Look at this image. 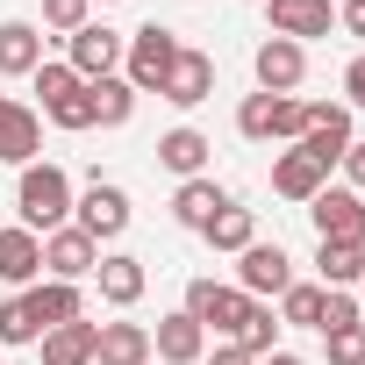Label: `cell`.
Here are the masks:
<instances>
[{"label":"cell","mask_w":365,"mask_h":365,"mask_svg":"<svg viewBox=\"0 0 365 365\" xmlns=\"http://www.w3.org/2000/svg\"><path fill=\"white\" fill-rule=\"evenodd\" d=\"M322 179H329V172H322L308 150H287V158L272 165V194H279V201H315Z\"/></svg>","instance_id":"7402d4cb"},{"label":"cell","mask_w":365,"mask_h":365,"mask_svg":"<svg viewBox=\"0 0 365 365\" xmlns=\"http://www.w3.org/2000/svg\"><path fill=\"white\" fill-rule=\"evenodd\" d=\"M29 79H36V93H43V108H58L65 93H79V86H86V79H79L72 65H36Z\"/></svg>","instance_id":"f546056e"},{"label":"cell","mask_w":365,"mask_h":365,"mask_svg":"<svg viewBox=\"0 0 365 365\" xmlns=\"http://www.w3.org/2000/svg\"><path fill=\"white\" fill-rule=\"evenodd\" d=\"M36 65H43V29H36V22H0V72L22 79V72H36Z\"/></svg>","instance_id":"603a6c76"},{"label":"cell","mask_w":365,"mask_h":365,"mask_svg":"<svg viewBox=\"0 0 365 365\" xmlns=\"http://www.w3.org/2000/svg\"><path fill=\"white\" fill-rule=\"evenodd\" d=\"M43 265H51V279H72V287H79V279L101 265V244H93L79 222H65V230L43 237Z\"/></svg>","instance_id":"9c48e42d"},{"label":"cell","mask_w":365,"mask_h":365,"mask_svg":"<svg viewBox=\"0 0 365 365\" xmlns=\"http://www.w3.org/2000/svg\"><path fill=\"white\" fill-rule=\"evenodd\" d=\"M15 208H22V230H65L72 215V179L58 165H22V187H15Z\"/></svg>","instance_id":"6da1fadb"},{"label":"cell","mask_w":365,"mask_h":365,"mask_svg":"<svg viewBox=\"0 0 365 365\" xmlns=\"http://www.w3.org/2000/svg\"><path fill=\"white\" fill-rule=\"evenodd\" d=\"M344 93H351L344 108H365V58H351V65H344Z\"/></svg>","instance_id":"d590c367"},{"label":"cell","mask_w":365,"mask_h":365,"mask_svg":"<svg viewBox=\"0 0 365 365\" xmlns=\"http://www.w3.org/2000/svg\"><path fill=\"white\" fill-rule=\"evenodd\" d=\"M329 0H272V36L287 43H308V36H329Z\"/></svg>","instance_id":"d6986e66"},{"label":"cell","mask_w":365,"mask_h":365,"mask_svg":"<svg viewBox=\"0 0 365 365\" xmlns=\"http://www.w3.org/2000/svg\"><path fill=\"white\" fill-rule=\"evenodd\" d=\"M36 150H43V122H36V108H22V101L0 93V158H8V165H36Z\"/></svg>","instance_id":"7c38bea8"},{"label":"cell","mask_w":365,"mask_h":365,"mask_svg":"<svg viewBox=\"0 0 365 365\" xmlns=\"http://www.w3.org/2000/svg\"><path fill=\"white\" fill-rule=\"evenodd\" d=\"M208 365H258V358H244V351H237V344H222V351H215V358H208Z\"/></svg>","instance_id":"f35d334b"},{"label":"cell","mask_w":365,"mask_h":365,"mask_svg":"<svg viewBox=\"0 0 365 365\" xmlns=\"http://www.w3.org/2000/svg\"><path fill=\"white\" fill-rule=\"evenodd\" d=\"M93 336L101 322H65V329H43V365H93Z\"/></svg>","instance_id":"cb8c5ba5"},{"label":"cell","mask_w":365,"mask_h":365,"mask_svg":"<svg viewBox=\"0 0 365 365\" xmlns=\"http://www.w3.org/2000/svg\"><path fill=\"white\" fill-rule=\"evenodd\" d=\"M336 22H344L351 36H365V0H344V8H336Z\"/></svg>","instance_id":"8d00e7d4"},{"label":"cell","mask_w":365,"mask_h":365,"mask_svg":"<svg viewBox=\"0 0 365 365\" xmlns=\"http://www.w3.org/2000/svg\"><path fill=\"white\" fill-rule=\"evenodd\" d=\"M158 93H165L172 108H201V101L215 93V58H208V51H179Z\"/></svg>","instance_id":"30bf717a"},{"label":"cell","mask_w":365,"mask_h":365,"mask_svg":"<svg viewBox=\"0 0 365 365\" xmlns=\"http://www.w3.org/2000/svg\"><path fill=\"white\" fill-rule=\"evenodd\" d=\"M65 43H72V58H65V65H72V72H79L86 86H93V79H115V72H122V36H115V29L86 22V29H72Z\"/></svg>","instance_id":"ba28073f"},{"label":"cell","mask_w":365,"mask_h":365,"mask_svg":"<svg viewBox=\"0 0 365 365\" xmlns=\"http://www.w3.org/2000/svg\"><path fill=\"white\" fill-rule=\"evenodd\" d=\"M329 365H365V322L329 329Z\"/></svg>","instance_id":"836d02e7"},{"label":"cell","mask_w":365,"mask_h":365,"mask_svg":"<svg viewBox=\"0 0 365 365\" xmlns=\"http://www.w3.org/2000/svg\"><path fill=\"white\" fill-rule=\"evenodd\" d=\"M287 287H294V258H287L279 244H251V251H237V294L272 301V294H287Z\"/></svg>","instance_id":"52a82bcc"},{"label":"cell","mask_w":365,"mask_h":365,"mask_svg":"<svg viewBox=\"0 0 365 365\" xmlns=\"http://www.w3.org/2000/svg\"><path fill=\"white\" fill-rule=\"evenodd\" d=\"M344 172H351V194H358V187H365V143L344 150Z\"/></svg>","instance_id":"74e56055"},{"label":"cell","mask_w":365,"mask_h":365,"mask_svg":"<svg viewBox=\"0 0 365 365\" xmlns=\"http://www.w3.org/2000/svg\"><path fill=\"white\" fill-rule=\"evenodd\" d=\"M208 150H215V143H208L201 129H165V136H158V165L179 172V179H201V172H208Z\"/></svg>","instance_id":"ffe728a7"},{"label":"cell","mask_w":365,"mask_h":365,"mask_svg":"<svg viewBox=\"0 0 365 365\" xmlns=\"http://www.w3.org/2000/svg\"><path fill=\"white\" fill-rule=\"evenodd\" d=\"M43 329L29 322V301L22 294H8V301H0V344H36Z\"/></svg>","instance_id":"f1b7e54d"},{"label":"cell","mask_w":365,"mask_h":365,"mask_svg":"<svg viewBox=\"0 0 365 365\" xmlns=\"http://www.w3.org/2000/svg\"><path fill=\"white\" fill-rule=\"evenodd\" d=\"M251 65H258V86H265V93H294V86L308 79V51L287 43V36H265Z\"/></svg>","instance_id":"8fae6325"},{"label":"cell","mask_w":365,"mask_h":365,"mask_svg":"<svg viewBox=\"0 0 365 365\" xmlns=\"http://www.w3.org/2000/svg\"><path fill=\"white\" fill-rule=\"evenodd\" d=\"M315 272H322V287H358L365 279V251L358 244H315Z\"/></svg>","instance_id":"484cf974"},{"label":"cell","mask_w":365,"mask_h":365,"mask_svg":"<svg viewBox=\"0 0 365 365\" xmlns=\"http://www.w3.org/2000/svg\"><path fill=\"white\" fill-rule=\"evenodd\" d=\"M279 315L294 329H322V287H287L279 294Z\"/></svg>","instance_id":"83f0119b"},{"label":"cell","mask_w":365,"mask_h":365,"mask_svg":"<svg viewBox=\"0 0 365 365\" xmlns=\"http://www.w3.org/2000/svg\"><path fill=\"white\" fill-rule=\"evenodd\" d=\"M294 150H308L322 172L344 165V150H351V108H344V101H308V129H301Z\"/></svg>","instance_id":"5b68a950"},{"label":"cell","mask_w":365,"mask_h":365,"mask_svg":"<svg viewBox=\"0 0 365 365\" xmlns=\"http://www.w3.org/2000/svg\"><path fill=\"white\" fill-rule=\"evenodd\" d=\"M172 58H179V36H172L165 22H143V29L122 43V79H129L136 93H158L165 72H172Z\"/></svg>","instance_id":"7a4b0ae2"},{"label":"cell","mask_w":365,"mask_h":365,"mask_svg":"<svg viewBox=\"0 0 365 365\" xmlns=\"http://www.w3.org/2000/svg\"><path fill=\"white\" fill-rule=\"evenodd\" d=\"M258 365H301V358H294V351H265Z\"/></svg>","instance_id":"ab89813d"},{"label":"cell","mask_w":365,"mask_h":365,"mask_svg":"<svg viewBox=\"0 0 365 365\" xmlns=\"http://www.w3.org/2000/svg\"><path fill=\"white\" fill-rule=\"evenodd\" d=\"M308 215H315V237H322V244H358V251H365V201H358L351 187H322V194L308 201Z\"/></svg>","instance_id":"8992f818"},{"label":"cell","mask_w":365,"mask_h":365,"mask_svg":"<svg viewBox=\"0 0 365 365\" xmlns=\"http://www.w3.org/2000/svg\"><path fill=\"white\" fill-rule=\"evenodd\" d=\"M150 351L165 358V365H201V351H208V329L179 308V315H165L158 329H150Z\"/></svg>","instance_id":"9a60e30c"},{"label":"cell","mask_w":365,"mask_h":365,"mask_svg":"<svg viewBox=\"0 0 365 365\" xmlns=\"http://www.w3.org/2000/svg\"><path fill=\"white\" fill-rule=\"evenodd\" d=\"M201 237H208L215 251H251V244H258V222H251V208H237V201H230V208H222Z\"/></svg>","instance_id":"4316f807"},{"label":"cell","mask_w":365,"mask_h":365,"mask_svg":"<svg viewBox=\"0 0 365 365\" xmlns=\"http://www.w3.org/2000/svg\"><path fill=\"white\" fill-rule=\"evenodd\" d=\"M43 22H51V29H65V36H72V29H86V0H43Z\"/></svg>","instance_id":"e575fe53"},{"label":"cell","mask_w":365,"mask_h":365,"mask_svg":"<svg viewBox=\"0 0 365 365\" xmlns=\"http://www.w3.org/2000/svg\"><path fill=\"white\" fill-rule=\"evenodd\" d=\"M93 279H101V301H108V308H136V301H143V287H150L143 258H129V251L101 258V265H93Z\"/></svg>","instance_id":"2e32d148"},{"label":"cell","mask_w":365,"mask_h":365,"mask_svg":"<svg viewBox=\"0 0 365 365\" xmlns=\"http://www.w3.org/2000/svg\"><path fill=\"white\" fill-rule=\"evenodd\" d=\"M43 115H51L58 129H93V93L79 86V93H65V101H58V108H43Z\"/></svg>","instance_id":"d6a6232c"},{"label":"cell","mask_w":365,"mask_h":365,"mask_svg":"<svg viewBox=\"0 0 365 365\" xmlns=\"http://www.w3.org/2000/svg\"><path fill=\"white\" fill-rule=\"evenodd\" d=\"M251 308H258V301H251V294H237V287H215V279H194V287H187V315H194L201 329H215V336H230V344L244 336V322H251Z\"/></svg>","instance_id":"277c9868"},{"label":"cell","mask_w":365,"mask_h":365,"mask_svg":"<svg viewBox=\"0 0 365 365\" xmlns=\"http://www.w3.org/2000/svg\"><path fill=\"white\" fill-rule=\"evenodd\" d=\"M351 322H365L358 301H351V287H322V336L329 329H351Z\"/></svg>","instance_id":"1f68e13d"},{"label":"cell","mask_w":365,"mask_h":365,"mask_svg":"<svg viewBox=\"0 0 365 365\" xmlns=\"http://www.w3.org/2000/svg\"><path fill=\"white\" fill-rule=\"evenodd\" d=\"M237 129H244L251 143H272V136H294V143H301L308 101H294V93H251V101L237 108Z\"/></svg>","instance_id":"3957f363"},{"label":"cell","mask_w":365,"mask_h":365,"mask_svg":"<svg viewBox=\"0 0 365 365\" xmlns=\"http://www.w3.org/2000/svg\"><path fill=\"white\" fill-rule=\"evenodd\" d=\"M222 208H230V194L215 187V179H179V194H172V215L187 222V230H208Z\"/></svg>","instance_id":"44dd1931"},{"label":"cell","mask_w":365,"mask_h":365,"mask_svg":"<svg viewBox=\"0 0 365 365\" xmlns=\"http://www.w3.org/2000/svg\"><path fill=\"white\" fill-rule=\"evenodd\" d=\"M272 336H279V322H272V308L258 301V308H251V322H244V336H237V351H244V358H265V351H272Z\"/></svg>","instance_id":"4dcf8cb0"},{"label":"cell","mask_w":365,"mask_h":365,"mask_svg":"<svg viewBox=\"0 0 365 365\" xmlns=\"http://www.w3.org/2000/svg\"><path fill=\"white\" fill-rule=\"evenodd\" d=\"M0 279L22 287V294L43 279V237H36V230H22V222H15V230H0Z\"/></svg>","instance_id":"4fadbf2b"},{"label":"cell","mask_w":365,"mask_h":365,"mask_svg":"<svg viewBox=\"0 0 365 365\" xmlns=\"http://www.w3.org/2000/svg\"><path fill=\"white\" fill-rule=\"evenodd\" d=\"M22 301H29V322H36V329H65V322H79V287H72V279H36Z\"/></svg>","instance_id":"e0dca14e"},{"label":"cell","mask_w":365,"mask_h":365,"mask_svg":"<svg viewBox=\"0 0 365 365\" xmlns=\"http://www.w3.org/2000/svg\"><path fill=\"white\" fill-rule=\"evenodd\" d=\"M86 93H93V122H101V129H122V122L136 115V86H129L122 72H115V79H93Z\"/></svg>","instance_id":"d4e9b609"},{"label":"cell","mask_w":365,"mask_h":365,"mask_svg":"<svg viewBox=\"0 0 365 365\" xmlns=\"http://www.w3.org/2000/svg\"><path fill=\"white\" fill-rule=\"evenodd\" d=\"M79 230H86L93 244H101V237H122V230H129V194L108 187V179H93L86 201H79Z\"/></svg>","instance_id":"5bb4252c"},{"label":"cell","mask_w":365,"mask_h":365,"mask_svg":"<svg viewBox=\"0 0 365 365\" xmlns=\"http://www.w3.org/2000/svg\"><path fill=\"white\" fill-rule=\"evenodd\" d=\"M93 365H150V329L143 322H101Z\"/></svg>","instance_id":"ac0fdd59"}]
</instances>
